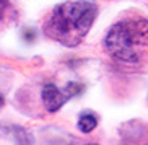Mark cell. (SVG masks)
<instances>
[{
	"mask_svg": "<svg viewBox=\"0 0 148 145\" xmlns=\"http://www.w3.org/2000/svg\"><path fill=\"white\" fill-rule=\"evenodd\" d=\"M98 15V7L93 2L73 0L57 5L44 23V33L49 39L57 41L67 47L78 46Z\"/></svg>",
	"mask_w": 148,
	"mask_h": 145,
	"instance_id": "cell-1",
	"label": "cell"
},
{
	"mask_svg": "<svg viewBox=\"0 0 148 145\" xmlns=\"http://www.w3.org/2000/svg\"><path fill=\"white\" fill-rule=\"evenodd\" d=\"M104 47L117 60L137 62L148 47V21L125 20L114 25L104 38Z\"/></svg>",
	"mask_w": 148,
	"mask_h": 145,
	"instance_id": "cell-2",
	"label": "cell"
},
{
	"mask_svg": "<svg viewBox=\"0 0 148 145\" xmlns=\"http://www.w3.org/2000/svg\"><path fill=\"white\" fill-rule=\"evenodd\" d=\"M82 91V85L72 82L70 85H67L65 90H60L57 88L56 85L47 83L42 88V103L44 108L49 111V113H56L69 101L70 98H73L75 95H78Z\"/></svg>",
	"mask_w": 148,
	"mask_h": 145,
	"instance_id": "cell-3",
	"label": "cell"
},
{
	"mask_svg": "<svg viewBox=\"0 0 148 145\" xmlns=\"http://www.w3.org/2000/svg\"><path fill=\"white\" fill-rule=\"evenodd\" d=\"M96 126H98V118H96L95 114H91V113H86V114L80 116V121H78V129L82 132H91L96 129Z\"/></svg>",
	"mask_w": 148,
	"mask_h": 145,
	"instance_id": "cell-4",
	"label": "cell"
},
{
	"mask_svg": "<svg viewBox=\"0 0 148 145\" xmlns=\"http://www.w3.org/2000/svg\"><path fill=\"white\" fill-rule=\"evenodd\" d=\"M5 104V100H3V96H2V95H0V108H2V106Z\"/></svg>",
	"mask_w": 148,
	"mask_h": 145,
	"instance_id": "cell-5",
	"label": "cell"
},
{
	"mask_svg": "<svg viewBox=\"0 0 148 145\" xmlns=\"http://www.w3.org/2000/svg\"><path fill=\"white\" fill-rule=\"evenodd\" d=\"M86 145H96V144H86Z\"/></svg>",
	"mask_w": 148,
	"mask_h": 145,
	"instance_id": "cell-6",
	"label": "cell"
}]
</instances>
